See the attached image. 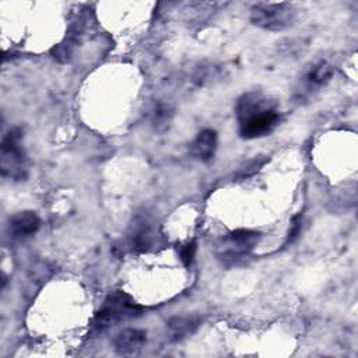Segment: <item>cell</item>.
<instances>
[{
  "label": "cell",
  "mask_w": 358,
  "mask_h": 358,
  "mask_svg": "<svg viewBox=\"0 0 358 358\" xmlns=\"http://www.w3.org/2000/svg\"><path fill=\"white\" fill-rule=\"evenodd\" d=\"M144 312V308L137 303L129 294L124 291L110 292L96 310L92 317L91 327L95 331H102L110 326H115L120 322L138 317Z\"/></svg>",
  "instance_id": "7a4b0ae2"
},
{
  "label": "cell",
  "mask_w": 358,
  "mask_h": 358,
  "mask_svg": "<svg viewBox=\"0 0 358 358\" xmlns=\"http://www.w3.org/2000/svg\"><path fill=\"white\" fill-rule=\"evenodd\" d=\"M172 116H173V109L164 102L155 103L151 110V122L157 129L166 127V124L171 122Z\"/></svg>",
  "instance_id": "7c38bea8"
},
{
  "label": "cell",
  "mask_w": 358,
  "mask_h": 358,
  "mask_svg": "<svg viewBox=\"0 0 358 358\" xmlns=\"http://www.w3.org/2000/svg\"><path fill=\"white\" fill-rule=\"evenodd\" d=\"M333 76V67L327 62L315 63L303 76V85L308 91H313L324 85Z\"/></svg>",
  "instance_id": "8fae6325"
},
{
  "label": "cell",
  "mask_w": 358,
  "mask_h": 358,
  "mask_svg": "<svg viewBox=\"0 0 358 358\" xmlns=\"http://www.w3.org/2000/svg\"><path fill=\"white\" fill-rule=\"evenodd\" d=\"M259 239H260V232L253 231V229L239 228V229L232 231L228 236V241H229L231 246H234V248L227 250L222 255V260L228 266L236 264V262L239 259H242L243 255H248L256 246Z\"/></svg>",
  "instance_id": "5b68a950"
},
{
  "label": "cell",
  "mask_w": 358,
  "mask_h": 358,
  "mask_svg": "<svg viewBox=\"0 0 358 358\" xmlns=\"http://www.w3.org/2000/svg\"><path fill=\"white\" fill-rule=\"evenodd\" d=\"M147 343V331L127 327L120 330L113 338V348L120 355L137 354Z\"/></svg>",
  "instance_id": "52a82bcc"
},
{
  "label": "cell",
  "mask_w": 358,
  "mask_h": 358,
  "mask_svg": "<svg viewBox=\"0 0 358 358\" xmlns=\"http://www.w3.org/2000/svg\"><path fill=\"white\" fill-rule=\"evenodd\" d=\"M250 22L266 31H282L296 18V8L288 1L257 3L250 8Z\"/></svg>",
  "instance_id": "277c9868"
},
{
  "label": "cell",
  "mask_w": 358,
  "mask_h": 358,
  "mask_svg": "<svg viewBox=\"0 0 358 358\" xmlns=\"http://www.w3.org/2000/svg\"><path fill=\"white\" fill-rule=\"evenodd\" d=\"M196 248H197V246H196V242H193V241L178 248L180 260L183 262V264H185L186 267H190V266L193 264L194 255H196Z\"/></svg>",
  "instance_id": "4fadbf2b"
},
{
  "label": "cell",
  "mask_w": 358,
  "mask_h": 358,
  "mask_svg": "<svg viewBox=\"0 0 358 358\" xmlns=\"http://www.w3.org/2000/svg\"><path fill=\"white\" fill-rule=\"evenodd\" d=\"M201 322L203 319L199 315L173 316L166 322V338L172 343L182 341L192 336L199 329Z\"/></svg>",
  "instance_id": "ba28073f"
},
{
  "label": "cell",
  "mask_w": 358,
  "mask_h": 358,
  "mask_svg": "<svg viewBox=\"0 0 358 358\" xmlns=\"http://www.w3.org/2000/svg\"><path fill=\"white\" fill-rule=\"evenodd\" d=\"M301 227H302V214L298 213L296 215H294V218L291 220V227L288 231V238H287V243L294 242L296 239V236L301 232Z\"/></svg>",
  "instance_id": "5bb4252c"
},
{
  "label": "cell",
  "mask_w": 358,
  "mask_h": 358,
  "mask_svg": "<svg viewBox=\"0 0 358 358\" xmlns=\"http://www.w3.org/2000/svg\"><path fill=\"white\" fill-rule=\"evenodd\" d=\"M41 227V218L35 211L24 210L10 217L8 232L14 239H27L38 232Z\"/></svg>",
  "instance_id": "8992f818"
},
{
  "label": "cell",
  "mask_w": 358,
  "mask_h": 358,
  "mask_svg": "<svg viewBox=\"0 0 358 358\" xmlns=\"http://www.w3.org/2000/svg\"><path fill=\"white\" fill-rule=\"evenodd\" d=\"M217 144V133L211 129H204L200 133H197V136L189 144V152L194 159L207 162L214 157Z\"/></svg>",
  "instance_id": "9c48e42d"
},
{
  "label": "cell",
  "mask_w": 358,
  "mask_h": 358,
  "mask_svg": "<svg viewBox=\"0 0 358 358\" xmlns=\"http://www.w3.org/2000/svg\"><path fill=\"white\" fill-rule=\"evenodd\" d=\"M0 168L4 178L21 180L27 176V154L22 147V130L20 127L10 129L1 140Z\"/></svg>",
  "instance_id": "3957f363"
},
{
  "label": "cell",
  "mask_w": 358,
  "mask_h": 358,
  "mask_svg": "<svg viewBox=\"0 0 358 358\" xmlns=\"http://www.w3.org/2000/svg\"><path fill=\"white\" fill-rule=\"evenodd\" d=\"M239 134L243 138H259L270 134L280 123L275 102L262 91L243 94L235 106Z\"/></svg>",
  "instance_id": "6da1fadb"
},
{
  "label": "cell",
  "mask_w": 358,
  "mask_h": 358,
  "mask_svg": "<svg viewBox=\"0 0 358 358\" xmlns=\"http://www.w3.org/2000/svg\"><path fill=\"white\" fill-rule=\"evenodd\" d=\"M154 239L155 231L151 222L148 220H140L133 224L127 236V243L133 252H145L152 246Z\"/></svg>",
  "instance_id": "30bf717a"
}]
</instances>
